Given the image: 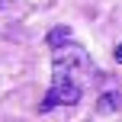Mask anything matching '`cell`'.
<instances>
[{"mask_svg": "<svg viewBox=\"0 0 122 122\" xmlns=\"http://www.w3.org/2000/svg\"><path fill=\"white\" fill-rule=\"evenodd\" d=\"M116 61H122V45H119V48H116Z\"/></svg>", "mask_w": 122, "mask_h": 122, "instance_id": "4", "label": "cell"}, {"mask_svg": "<svg viewBox=\"0 0 122 122\" xmlns=\"http://www.w3.org/2000/svg\"><path fill=\"white\" fill-rule=\"evenodd\" d=\"M119 103H122L119 90H106L103 97L97 100V109H100V112H116V109H119Z\"/></svg>", "mask_w": 122, "mask_h": 122, "instance_id": "2", "label": "cell"}, {"mask_svg": "<svg viewBox=\"0 0 122 122\" xmlns=\"http://www.w3.org/2000/svg\"><path fill=\"white\" fill-rule=\"evenodd\" d=\"M71 42V29L67 26H55V29L48 32V45L51 48H61V45H67Z\"/></svg>", "mask_w": 122, "mask_h": 122, "instance_id": "3", "label": "cell"}, {"mask_svg": "<svg viewBox=\"0 0 122 122\" xmlns=\"http://www.w3.org/2000/svg\"><path fill=\"white\" fill-rule=\"evenodd\" d=\"M93 74H97V67H93L90 55L80 45L55 48V58H51V87L45 93V100L39 103V112H51L55 106L80 103L87 87L93 84Z\"/></svg>", "mask_w": 122, "mask_h": 122, "instance_id": "1", "label": "cell"}]
</instances>
